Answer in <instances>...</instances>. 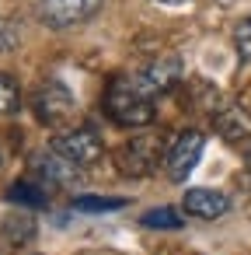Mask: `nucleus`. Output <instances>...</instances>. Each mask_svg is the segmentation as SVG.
Segmentation results:
<instances>
[{"instance_id": "f257e3e1", "label": "nucleus", "mask_w": 251, "mask_h": 255, "mask_svg": "<svg viewBox=\"0 0 251 255\" xmlns=\"http://www.w3.org/2000/svg\"><path fill=\"white\" fill-rule=\"evenodd\" d=\"M105 112L119 126H147L154 123V98L129 77H115L105 91Z\"/></svg>"}, {"instance_id": "f03ea898", "label": "nucleus", "mask_w": 251, "mask_h": 255, "mask_svg": "<svg viewBox=\"0 0 251 255\" xmlns=\"http://www.w3.org/2000/svg\"><path fill=\"white\" fill-rule=\"evenodd\" d=\"M167 164V150H164V136L161 133H133L119 154H115V164L122 175L129 178H143V175H154L157 164Z\"/></svg>"}, {"instance_id": "7ed1b4c3", "label": "nucleus", "mask_w": 251, "mask_h": 255, "mask_svg": "<svg viewBox=\"0 0 251 255\" xmlns=\"http://www.w3.org/2000/svg\"><path fill=\"white\" fill-rule=\"evenodd\" d=\"M32 105H35V116H39L46 126H53V129H63V126L77 116V98H74L60 81H42V84L35 88Z\"/></svg>"}, {"instance_id": "20e7f679", "label": "nucleus", "mask_w": 251, "mask_h": 255, "mask_svg": "<svg viewBox=\"0 0 251 255\" xmlns=\"http://www.w3.org/2000/svg\"><path fill=\"white\" fill-rule=\"evenodd\" d=\"M49 147H53V154L74 161L77 168H91V164H98V161L105 157V143H101V136L91 133V129H67V133H56Z\"/></svg>"}, {"instance_id": "39448f33", "label": "nucleus", "mask_w": 251, "mask_h": 255, "mask_svg": "<svg viewBox=\"0 0 251 255\" xmlns=\"http://www.w3.org/2000/svg\"><path fill=\"white\" fill-rule=\"evenodd\" d=\"M105 0H42L39 4V18L49 28H70V25H84L101 11Z\"/></svg>"}, {"instance_id": "423d86ee", "label": "nucleus", "mask_w": 251, "mask_h": 255, "mask_svg": "<svg viewBox=\"0 0 251 255\" xmlns=\"http://www.w3.org/2000/svg\"><path fill=\"white\" fill-rule=\"evenodd\" d=\"M185 77V67H181V60L178 56H157V60H150L140 74H133V81L154 98V95H164V91H171L178 81Z\"/></svg>"}, {"instance_id": "0eeeda50", "label": "nucleus", "mask_w": 251, "mask_h": 255, "mask_svg": "<svg viewBox=\"0 0 251 255\" xmlns=\"http://www.w3.org/2000/svg\"><path fill=\"white\" fill-rule=\"evenodd\" d=\"M202 147H206V136H202L199 129H185V133L174 140V147L167 150V175H171L174 182H185V178L192 175V168L199 164Z\"/></svg>"}, {"instance_id": "6e6552de", "label": "nucleus", "mask_w": 251, "mask_h": 255, "mask_svg": "<svg viewBox=\"0 0 251 255\" xmlns=\"http://www.w3.org/2000/svg\"><path fill=\"white\" fill-rule=\"evenodd\" d=\"M39 175L53 189H84V168H77L74 161H67L53 150L46 157H39Z\"/></svg>"}, {"instance_id": "1a4fd4ad", "label": "nucleus", "mask_w": 251, "mask_h": 255, "mask_svg": "<svg viewBox=\"0 0 251 255\" xmlns=\"http://www.w3.org/2000/svg\"><path fill=\"white\" fill-rule=\"evenodd\" d=\"M216 133L227 140V143H248L251 140V112L241 109V105H230V109H220L216 119H213Z\"/></svg>"}, {"instance_id": "9d476101", "label": "nucleus", "mask_w": 251, "mask_h": 255, "mask_svg": "<svg viewBox=\"0 0 251 255\" xmlns=\"http://www.w3.org/2000/svg\"><path fill=\"white\" fill-rule=\"evenodd\" d=\"M185 210L192 217H202V220H216L230 210V199L220 192V189H188L185 192Z\"/></svg>"}, {"instance_id": "9b49d317", "label": "nucleus", "mask_w": 251, "mask_h": 255, "mask_svg": "<svg viewBox=\"0 0 251 255\" xmlns=\"http://www.w3.org/2000/svg\"><path fill=\"white\" fill-rule=\"evenodd\" d=\"M0 234H4V241L7 245H32L35 241V220L28 217V213H11V217H4L0 220Z\"/></svg>"}, {"instance_id": "f8f14e48", "label": "nucleus", "mask_w": 251, "mask_h": 255, "mask_svg": "<svg viewBox=\"0 0 251 255\" xmlns=\"http://www.w3.org/2000/svg\"><path fill=\"white\" fill-rule=\"evenodd\" d=\"M7 199L18 203V206H32V210H39V206L49 203L46 189H42V185H32V182H14V185L7 189Z\"/></svg>"}, {"instance_id": "ddd939ff", "label": "nucleus", "mask_w": 251, "mask_h": 255, "mask_svg": "<svg viewBox=\"0 0 251 255\" xmlns=\"http://www.w3.org/2000/svg\"><path fill=\"white\" fill-rule=\"evenodd\" d=\"M21 109V88L14 74H0V116H14Z\"/></svg>"}, {"instance_id": "4468645a", "label": "nucleus", "mask_w": 251, "mask_h": 255, "mask_svg": "<svg viewBox=\"0 0 251 255\" xmlns=\"http://www.w3.org/2000/svg\"><path fill=\"white\" fill-rule=\"evenodd\" d=\"M185 220L178 217V210L171 206H161V210H147L143 213V227H167V231H178Z\"/></svg>"}, {"instance_id": "2eb2a0df", "label": "nucleus", "mask_w": 251, "mask_h": 255, "mask_svg": "<svg viewBox=\"0 0 251 255\" xmlns=\"http://www.w3.org/2000/svg\"><path fill=\"white\" fill-rule=\"evenodd\" d=\"M126 206L122 199H112V196H77L74 199V210H84V213H105V210H119Z\"/></svg>"}, {"instance_id": "dca6fc26", "label": "nucleus", "mask_w": 251, "mask_h": 255, "mask_svg": "<svg viewBox=\"0 0 251 255\" xmlns=\"http://www.w3.org/2000/svg\"><path fill=\"white\" fill-rule=\"evenodd\" d=\"M234 49H237L241 60L251 63V18L237 21V28H234Z\"/></svg>"}, {"instance_id": "f3484780", "label": "nucleus", "mask_w": 251, "mask_h": 255, "mask_svg": "<svg viewBox=\"0 0 251 255\" xmlns=\"http://www.w3.org/2000/svg\"><path fill=\"white\" fill-rule=\"evenodd\" d=\"M18 42H21L18 28H14L7 18H0V53H14V49H18Z\"/></svg>"}, {"instance_id": "a211bd4d", "label": "nucleus", "mask_w": 251, "mask_h": 255, "mask_svg": "<svg viewBox=\"0 0 251 255\" xmlns=\"http://www.w3.org/2000/svg\"><path fill=\"white\" fill-rule=\"evenodd\" d=\"M244 164H248V171H251V150H248V157H244Z\"/></svg>"}, {"instance_id": "6ab92c4d", "label": "nucleus", "mask_w": 251, "mask_h": 255, "mask_svg": "<svg viewBox=\"0 0 251 255\" xmlns=\"http://www.w3.org/2000/svg\"><path fill=\"white\" fill-rule=\"evenodd\" d=\"M161 4H185V0H161Z\"/></svg>"}]
</instances>
